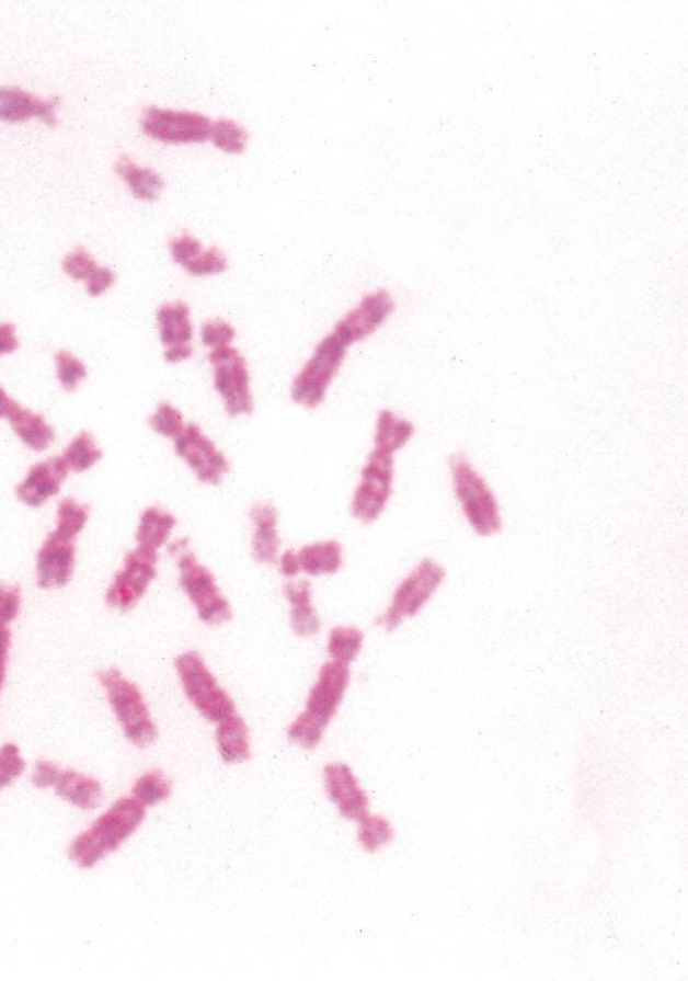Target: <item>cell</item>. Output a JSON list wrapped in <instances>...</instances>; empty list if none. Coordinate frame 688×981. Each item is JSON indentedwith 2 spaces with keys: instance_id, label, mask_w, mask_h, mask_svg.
Instances as JSON below:
<instances>
[{
  "instance_id": "cell-1",
  "label": "cell",
  "mask_w": 688,
  "mask_h": 981,
  "mask_svg": "<svg viewBox=\"0 0 688 981\" xmlns=\"http://www.w3.org/2000/svg\"><path fill=\"white\" fill-rule=\"evenodd\" d=\"M364 344L354 330L337 318L313 344L288 387L290 403L306 412L320 410L330 398L355 347Z\"/></svg>"
},
{
  "instance_id": "cell-2",
  "label": "cell",
  "mask_w": 688,
  "mask_h": 981,
  "mask_svg": "<svg viewBox=\"0 0 688 981\" xmlns=\"http://www.w3.org/2000/svg\"><path fill=\"white\" fill-rule=\"evenodd\" d=\"M352 680L349 665L328 661L318 673L316 684L308 694L306 710L288 727L290 742L305 750L317 749L322 742L325 730L347 694Z\"/></svg>"
},
{
  "instance_id": "cell-3",
  "label": "cell",
  "mask_w": 688,
  "mask_h": 981,
  "mask_svg": "<svg viewBox=\"0 0 688 981\" xmlns=\"http://www.w3.org/2000/svg\"><path fill=\"white\" fill-rule=\"evenodd\" d=\"M145 819L146 807L134 797H124L74 839L69 858L81 868H93L133 836Z\"/></svg>"
},
{
  "instance_id": "cell-4",
  "label": "cell",
  "mask_w": 688,
  "mask_h": 981,
  "mask_svg": "<svg viewBox=\"0 0 688 981\" xmlns=\"http://www.w3.org/2000/svg\"><path fill=\"white\" fill-rule=\"evenodd\" d=\"M210 384L225 417L241 421L254 415L257 408L253 372L239 345L206 352Z\"/></svg>"
},
{
  "instance_id": "cell-5",
  "label": "cell",
  "mask_w": 688,
  "mask_h": 981,
  "mask_svg": "<svg viewBox=\"0 0 688 981\" xmlns=\"http://www.w3.org/2000/svg\"><path fill=\"white\" fill-rule=\"evenodd\" d=\"M449 470L456 500L474 534L482 537L500 535L503 529L500 502L470 458L462 453L454 454Z\"/></svg>"
},
{
  "instance_id": "cell-6",
  "label": "cell",
  "mask_w": 688,
  "mask_h": 981,
  "mask_svg": "<svg viewBox=\"0 0 688 981\" xmlns=\"http://www.w3.org/2000/svg\"><path fill=\"white\" fill-rule=\"evenodd\" d=\"M98 677L127 740L139 749L151 746L157 741L158 727L138 685L114 666L101 671Z\"/></svg>"
},
{
  "instance_id": "cell-7",
  "label": "cell",
  "mask_w": 688,
  "mask_h": 981,
  "mask_svg": "<svg viewBox=\"0 0 688 981\" xmlns=\"http://www.w3.org/2000/svg\"><path fill=\"white\" fill-rule=\"evenodd\" d=\"M395 455L370 448L349 499V514L359 524L371 525L383 516L393 498Z\"/></svg>"
},
{
  "instance_id": "cell-8",
  "label": "cell",
  "mask_w": 688,
  "mask_h": 981,
  "mask_svg": "<svg viewBox=\"0 0 688 981\" xmlns=\"http://www.w3.org/2000/svg\"><path fill=\"white\" fill-rule=\"evenodd\" d=\"M177 583L193 605L200 623L221 626L233 619V607L223 594L217 579L206 566L198 561L193 548L174 558Z\"/></svg>"
},
{
  "instance_id": "cell-9",
  "label": "cell",
  "mask_w": 688,
  "mask_h": 981,
  "mask_svg": "<svg viewBox=\"0 0 688 981\" xmlns=\"http://www.w3.org/2000/svg\"><path fill=\"white\" fill-rule=\"evenodd\" d=\"M174 668L187 699L202 717L219 723L237 712L234 700L219 685L204 655L197 650H186L176 655Z\"/></svg>"
},
{
  "instance_id": "cell-10",
  "label": "cell",
  "mask_w": 688,
  "mask_h": 981,
  "mask_svg": "<svg viewBox=\"0 0 688 981\" xmlns=\"http://www.w3.org/2000/svg\"><path fill=\"white\" fill-rule=\"evenodd\" d=\"M447 578V570L435 559L425 558L402 579L395 588L390 604L378 619L387 631H394L405 620L418 616Z\"/></svg>"
},
{
  "instance_id": "cell-11",
  "label": "cell",
  "mask_w": 688,
  "mask_h": 981,
  "mask_svg": "<svg viewBox=\"0 0 688 981\" xmlns=\"http://www.w3.org/2000/svg\"><path fill=\"white\" fill-rule=\"evenodd\" d=\"M171 445L175 457L204 487H221L233 469L229 455L197 422L190 421Z\"/></svg>"
},
{
  "instance_id": "cell-12",
  "label": "cell",
  "mask_w": 688,
  "mask_h": 981,
  "mask_svg": "<svg viewBox=\"0 0 688 981\" xmlns=\"http://www.w3.org/2000/svg\"><path fill=\"white\" fill-rule=\"evenodd\" d=\"M156 328L163 362L170 366L185 365L197 353V324L193 310L185 300H169L160 305L156 312Z\"/></svg>"
},
{
  "instance_id": "cell-13",
  "label": "cell",
  "mask_w": 688,
  "mask_h": 981,
  "mask_svg": "<svg viewBox=\"0 0 688 981\" xmlns=\"http://www.w3.org/2000/svg\"><path fill=\"white\" fill-rule=\"evenodd\" d=\"M158 561L159 552L151 549L136 546L129 551L106 591V605L122 613L138 606L158 577Z\"/></svg>"
},
{
  "instance_id": "cell-14",
  "label": "cell",
  "mask_w": 688,
  "mask_h": 981,
  "mask_svg": "<svg viewBox=\"0 0 688 981\" xmlns=\"http://www.w3.org/2000/svg\"><path fill=\"white\" fill-rule=\"evenodd\" d=\"M141 129L164 145L205 144L210 139L213 121L197 112L148 106L141 116Z\"/></svg>"
},
{
  "instance_id": "cell-15",
  "label": "cell",
  "mask_w": 688,
  "mask_h": 981,
  "mask_svg": "<svg viewBox=\"0 0 688 981\" xmlns=\"http://www.w3.org/2000/svg\"><path fill=\"white\" fill-rule=\"evenodd\" d=\"M74 539L53 531L37 555V583L41 589L67 586L72 581L76 566Z\"/></svg>"
},
{
  "instance_id": "cell-16",
  "label": "cell",
  "mask_w": 688,
  "mask_h": 981,
  "mask_svg": "<svg viewBox=\"0 0 688 981\" xmlns=\"http://www.w3.org/2000/svg\"><path fill=\"white\" fill-rule=\"evenodd\" d=\"M252 529V557L260 564H276L282 554L280 514L271 501L253 502L248 511Z\"/></svg>"
},
{
  "instance_id": "cell-17",
  "label": "cell",
  "mask_w": 688,
  "mask_h": 981,
  "mask_svg": "<svg viewBox=\"0 0 688 981\" xmlns=\"http://www.w3.org/2000/svg\"><path fill=\"white\" fill-rule=\"evenodd\" d=\"M325 789L332 802L340 808L343 818L362 821L369 815V797L360 788L358 778L349 766L334 762L324 769Z\"/></svg>"
},
{
  "instance_id": "cell-18",
  "label": "cell",
  "mask_w": 688,
  "mask_h": 981,
  "mask_svg": "<svg viewBox=\"0 0 688 981\" xmlns=\"http://www.w3.org/2000/svg\"><path fill=\"white\" fill-rule=\"evenodd\" d=\"M64 457H55L34 465L25 480L16 487V498L30 507H39L55 498L69 475Z\"/></svg>"
},
{
  "instance_id": "cell-19",
  "label": "cell",
  "mask_w": 688,
  "mask_h": 981,
  "mask_svg": "<svg viewBox=\"0 0 688 981\" xmlns=\"http://www.w3.org/2000/svg\"><path fill=\"white\" fill-rule=\"evenodd\" d=\"M58 99H43L14 87L0 88V121L18 123L32 117L45 122L47 126L57 124Z\"/></svg>"
},
{
  "instance_id": "cell-20",
  "label": "cell",
  "mask_w": 688,
  "mask_h": 981,
  "mask_svg": "<svg viewBox=\"0 0 688 981\" xmlns=\"http://www.w3.org/2000/svg\"><path fill=\"white\" fill-rule=\"evenodd\" d=\"M284 598L289 605V625L294 635L299 638L316 637L322 630L316 605H313V588L307 579H293L283 588Z\"/></svg>"
},
{
  "instance_id": "cell-21",
  "label": "cell",
  "mask_w": 688,
  "mask_h": 981,
  "mask_svg": "<svg viewBox=\"0 0 688 981\" xmlns=\"http://www.w3.org/2000/svg\"><path fill=\"white\" fill-rule=\"evenodd\" d=\"M416 435V425L391 408L377 412L372 425L371 447L390 454H399Z\"/></svg>"
},
{
  "instance_id": "cell-22",
  "label": "cell",
  "mask_w": 688,
  "mask_h": 981,
  "mask_svg": "<svg viewBox=\"0 0 688 981\" xmlns=\"http://www.w3.org/2000/svg\"><path fill=\"white\" fill-rule=\"evenodd\" d=\"M177 517L174 513L160 505L147 506L141 512L136 529V546L159 552L168 547L174 532L177 528Z\"/></svg>"
},
{
  "instance_id": "cell-23",
  "label": "cell",
  "mask_w": 688,
  "mask_h": 981,
  "mask_svg": "<svg viewBox=\"0 0 688 981\" xmlns=\"http://www.w3.org/2000/svg\"><path fill=\"white\" fill-rule=\"evenodd\" d=\"M301 574L310 578L335 575L344 564L342 544L337 540H320L298 549Z\"/></svg>"
},
{
  "instance_id": "cell-24",
  "label": "cell",
  "mask_w": 688,
  "mask_h": 981,
  "mask_svg": "<svg viewBox=\"0 0 688 981\" xmlns=\"http://www.w3.org/2000/svg\"><path fill=\"white\" fill-rule=\"evenodd\" d=\"M216 741L219 755L228 764L252 758L251 735L245 720L237 712L217 723Z\"/></svg>"
},
{
  "instance_id": "cell-25",
  "label": "cell",
  "mask_w": 688,
  "mask_h": 981,
  "mask_svg": "<svg viewBox=\"0 0 688 981\" xmlns=\"http://www.w3.org/2000/svg\"><path fill=\"white\" fill-rule=\"evenodd\" d=\"M55 789L57 796L85 811L96 809L103 799L100 783L76 771H61Z\"/></svg>"
},
{
  "instance_id": "cell-26",
  "label": "cell",
  "mask_w": 688,
  "mask_h": 981,
  "mask_svg": "<svg viewBox=\"0 0 688 981\" xmlns=\"http://www.w3.org/2000/svg\"><path fill=\"white\" fill-rule=\"evenodd\" d=\"M9 422L18 438L34 452L47 450L56 440L55 430L50 427L43 415L21 406H18L11 413Z\"/></svg>"
},
{
  "instance_id": "cell-27",
  "label": "cell",
  "mask_w": 688,
  "mask_h": 981,
  "mask_svg": "<svg viewBox=\"0 0 688 981\" xmlns=\"http://www.w3.org/2000/svg\"><path fill=\"white\" fill-rule=\"evenodd\" d=\"M118 175L126 181L130 189V193L135 198L153 203L158 201L160 194L165 189L163 176L150 168L140 167V164L130 161L128 157H122L115 164Z\"/></svg>"
},
{
  "instance_id": "cell-28",
  "label": "cell",
  "mask_w": 688,
  "mask_h": 981,
  "mask_svg": "<svg viewBox=\"0 0 688 981\" xmlns=\"http://www.w3.org/2000/svg\"><path fill=\"white\" fill-rule=\"evenodd\" d=\"M365 635L357 626L341 625L331 629L328 638L330 660L341 664H353L364 649Z\"/></svg>"
},
{
  "instance_id": "cell-29",
  "label": "cell",
  "mask_w": 688,
  "mask_h": 981,
  "mask_svg": "<svg viewBox=\"0 0 688 981\" xmlns=\"http://www.w3.org/2000/svg\"><path fill=\"white\" fill-rule=\"evenodd\" d=\"M188 419L174 401L162 400L148 417V427L165 441H174L186 429Z\"/></svg>"
},
{
  "instance_id": "cell-30",
  "label": "cell",
  "mask_w": 688,
  "mask_h": 981,
  "mask_svg": "<svg viewBox=\"0 0 688 981\" xmlns=\"http://www.w3.org/2000/svg\"><path fill=\"white\" fill-rule=\"evenodd\" d=\"M237 339H239V330H237L234 323H231L229 319L223 317L205 319L197 332L198 344L206 352L237 345Z\"/></svg>"
},
{
  "instance_id": "cell-31",
  "label": "cell",
  "mask_w": 688,
  "mask_h": 981,
  "mask_svg": "<svg viewBox=\"0 0 688 981\" xmlns=\"http://www.w3.org/2000/svg\"><path fill=\"white\" fill-rule=\"evenodd\" d=\"M64 459L67 460L70 470L84 472L92 469L103 459V452L98 446L96 440L91 433H81L65 448Z\"/></svg>"
},
{
  "instance_id": "cell-32",
  "label": "cell",
  "mask_w": 688,
  "mask_h": 981,
  "mask_svg": "<svg viewBox=\"0 0 688 981\" xmlns=\"http://www.w3.org/2000/svg\"><path fill=\"white\" fill-rule=\"evenodd\" d=\"M171 790V783L165 774L162 771H151L135 783L133 797L144 807H153L168 800Z\"/></svg>"
},
{
  "instance_id": "cell-33",
  "label": "cell",
  "mask_w": 688,
  "mask_h": 981,
  "mask_svg": "<svg viewBox=\"0 0 688 981\" xmlns=\"http://www.w3.org/2000/svg\"><path fill=\"white\" fill-rule=\"evenodd\" d=\"M210 139L217 149L233 156L245 152L249 134L241 124L230 119L213 122Z\"/></svg>"
},
{
  "instance_id": "cell-34",
  "label": "cell",
  "mask_w": 688,
  "mask_h": 981,
  "mask_svg": "<svg viewBox=\"0 0 688 981\" xmlns=\"http://www.w3.org/2000/svg\"><path fill=\"white\" fill-rule=\"evenodd\" d=\"M230 269V260L228 253L219 247H205L192 263L186 265L183 271L193 277H213L227 274Z\"/></svg>"
},
{
  "instance_id": "cell-35",
  "label": "cell",
  "mask_w": 688,
  "mask_h": 981,
  "mask_svg": "<svg viewBox=\"0 0 688 981\" xmlns=\"http://www.w3.org/2000/svg\"><path fill=\"white\" fill-rule=\"evenodd\" d=\"M89 511L85 505H81L74 499H64L59 501L57 511L56 532L59 535L77 539V536L84 531L88 523Z\"/></svg>"
},
{
  "instance_id": "cell-36",
  "label": "cell",
  "mask_w": 688,
  "mask_h": 981,
  "mask_svg": "<svg viewBox=\"0 0 688 981\" xmlns=\"http://www.w3.org/2000/svg\"><path fill=\"white\" fill-rule=\"evenodd\" d=\"M359 825V843L367 853H377L393 839L389 821L381 815H366Z\"/></svg>"
},
{
  "instance_id": "cell-37",
  "label": "cell",
  "mask_w": 688,
  "mask_h": 981,
  "mask_svg": "<svg viewBox=\"0 0 688 981\" xmlns=\"http://www.w3.org/2000/svg\"><path fill=\"white\" fill-rule=\"evenodd\" d=\"M57 377L65 391L74 392L88 376L87 366L69 352L56 354Z\"/></svg>"
},
{
  "instance_id": "cell-38",
  "label": "cell",
  "mask_w": 688,
  "mask_h": 981,
  "mask_svg": "<svg viewBox=\"0 0 688 981\" xmlns=\"http://www.w3.org/2000/svg\"><path fill=\"white\" fill-rule=\"evenodd\" d=\"M205 250V246L193 233L183 232L169 242V252L176 265L183 270Z\"/></svg>"
},
{
  "instance_id": "cell-39",
  "label": "cell",
  "mask_w": 688,
  "mask_h": 981,
  "mask_svg": "<svg viewBox=\"0 0 688 981\" xmlns=\"http://www.w3.org/2000/svg\"><path fill=\"white\" fill-rule=\"evenodd\" d=\"M26 762L14 743H5L0 749V789L14 783L25 772Z\"/></svg>"
},
{
  "instance_id": "cell-40",
  "label": "cell",
  "mask_w": 688,
  "mask_h": 981,
  "mask_svg": "<svg viewBox=\"0 0 688 981\" xmlns=\"http://www.w3.org/2000/svg\"><path fill=\"white\" fill-rule=\"evenodd\" d=\"M98 267V263L94 262V259L89 255L84 248H77L62 262L65 274L74 281H88Z\"/></svg>"
},
{
  "instance_id": "cell-41",
  "label": "cell",
  "mask_w": 688,
  "mask_h": 981,
  "mask_svg": "<svg viewBox=\"0 0 688 981\" xmlns=\"http://www.w3.org/2000/svg\"><path fill=\"white\" fill-rule=\"evenodd\" d=\"M22 595L20 586L0 584V624L9 625L20 616Z\"/></svg>"
},
{
  "instance_id": "cell-42",
  "label": "cell",
  "mask_w": 688,
  "mask_h": 981,
  "mask_svg": "<svg viewBox=\"0 0 688 981\" xmlns=\"http://www.w3.org/2000/svg\"><path fill=\"white\" fill-rule=\"evenodd\" d=\"M115 272L106 267H98L87 281L88 294L93 298L100 297L115 285Z\"/></svg>"
},
{
  "instance_id": "cell-43",
  "label": "cell",
  "mask_w": 688,
  "mask_h": 981,
  "mask_svg": "<svg viewBox=\"0 0 688 981\" xmlns=\"http://www.w3.org/2000/svg\"><path fill=\"white\" fill-rule=\"evenodd\" d=\"M275 566H277L280 575L284 579H287V581L298 579L301 574L299 555L296 549L289 548L286 549V551H282V554L278 555V559Z\"/></svg>"
},
{
  "instance_id": "cell-44",
  "label": "cell",
  "mask_w": 688,
  "mask_h": 981,
  "mask_svg": "<svg viewBox=\"0 0 688 981\" xmlns=\"http://www.w3.org/2000/svg\"><path fill=\"white\" fill-rule=\"evenodd\" d=\"M59 773H61V769L57 765L51 764V762L39 761L35 765L33 784L39 789L50 788V786L56 785Z\"/></svg>"
},
{
  "instance_id": "cell-45",
  "label": "cell",
  "mask_w": 688,
  "mask_h": 981,
  "mask_svg": "<svg viewBox=\"0 0 688 981\" xmlns=\"http://www.w3.org/2000/svg\"><path fill=\"white\" fill-rule=\"evenodd\" d=\"M10 648L11 630L8 625L0 624V694H2L5 673H8Z\"/></svg>"
},
{
  "instance_id": "cell-46",
  "label": "cell",
  "mask_w": 688,
  "mask_h": 981,
  "mask_svg": "<svg viewBox=\"0 0 688 981\" xmlns=\"http://www.w3.org/2000/svg\"><path fill=\"white\" fill-rule=\"evenodd\" d=\"M20 347L16 339V328L11 323H0V356L13 354Z\"/></svg>"
},
{
  "instance_id": "cell-47",
  "label": "cell",
  "mask_w": 688,
  "mask_h": 981,
  "mask_svg": "<svg viewBox=\"0 0 688 981\" xmlns=\"http://www.w3.org/2000/svg\"><path fill=\"white\" fill-rule=\"evenodd\" d=\"M18 406L20 404L11 399L4 389L0 387V419H9Z\"/></svg>"
}]
</instances>
